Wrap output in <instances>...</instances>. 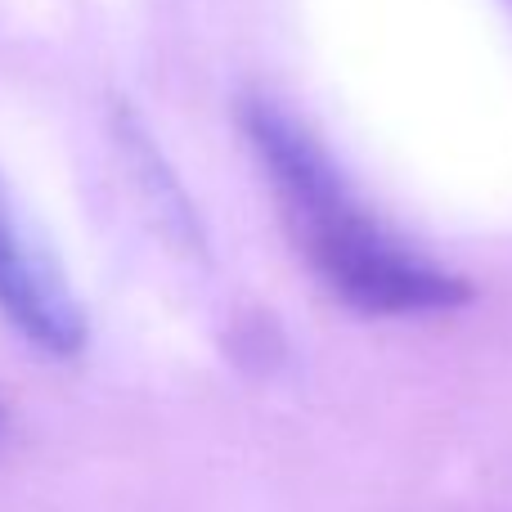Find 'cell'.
I'll use <instances>...</instances> for the list:
<instances>
[{"instance_id":"cell-1","label":"cell","mask_w":512,"mask_h":512,"mask_svg":"<svg viewBox=\"0 0 512 512\" xmlns=\"http://www.w3.org/2000/svg\"><path fill=\"white\" fill-rule=\"evenodd\" d=\"M239 122L292 248L342 306L373 319H418L472 301L463 274L418 252L373 212L306 117L270 95H252Z\"/></svg>"},{"instance_id":"cell-2","label":"cell","mask_w":512,"mask_h":512,"mask_svg":"<svg viewBox=\"0 0 512 512\" xmlns=\"http://www.w3.org/2000/svg\"><path fill=\"white\" fill-rule=\"evenodd\" d=\"M0 315L45 355H77L86 346V306L63 265L23 221L14 189L0 176Z\"/></svg>"},{"instance_id":"cell-3","label":"cell","mask_w":512,"mask_h":512,"mask_svg":"<svg viewBox=\"0 0 512 512\" xmlns=\"http://www.w3.org/2000/svg\"><path fill=\"white\" fill-rule=\"evenodd\" d=\"M0 436H5V405H0Z\"/></svg>"}]
</instances>
